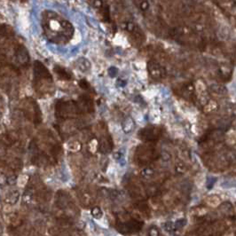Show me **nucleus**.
<instances>
[{"label":"nucleus","mask_w":236,"mask_h":236,"mask_svg":"<svg viewBox=\"0 0 236 236\" xmlns=\"http://www.w3.org/2000/svg\"><path fill=\"white\" fill-rule=\"evenodd\" d=\"M132 1L137 6V7L139 8L141 11H146L149 7V3L147 0H132Z\"/></svg>","instance_id":"obj_8"},{"label":"nucleus","mask_w":236,"mask_h":236,"mask_svg":"<svg viewBox=\"0 0 236 236\" xmlns=\"http://www.w3.org/2000/svg\"><path fill=\"white\" fill-rule=\"evenodd\" d=\"M126 28H127V30L130 32V34H131V36L133 37V38H135L137 41H140V43H142L143 38H144L143 33H142V31L138 28L137 26H135L132 23H128Z\"/></svg>","instance_id":"obj_5"},{"label":"nucleus","mask_w":236,"mask_h":236,"mask_svg":"<svg viewBox=\"0 0 236 236\" xmlns=\"http://www.w3.org/2000/svg\"><path fill=\"white\" fill-rule=\"evenodd\" d=\"M16 59L20 64L26 66L30 62V54L24 46H20L16 51Z\"/></svg>","instance_id":"obj_4"},{"label":"nucleus","mask_w":236,"mask_h":236,"mask_svg":"<svg viewBox=\"0 0 236 236\" xmlns=\"http://www.w3.org/2000/svg\"><path fill=\"white\" fill-rule=\"evenodd\" d=\"M19 197H20V194L18 191H13L12 193L9 194V195L7 196V199H6V202H9L10 204H14L17 202V201L19 200Z\"/></svg>","instance_id":"obj_7"},{"label":"nucleus","mask_w":236,"mask_h":236,"mask_svg":"<svg viewBox=\"0 0 236 236\" xmlns=\"http://www.w3.org/2000/svg\"><path fill=\"white\" fill-rule=\"evenodd\" d=\"M207 203L210 207H217V206L219 205V203H220V199L218 198V196H216V195L210 196L207 200Z\"/></svg>","instance_id":"obj_9"},{"label":"nucleus","mask_w":236,"mask_h":236,"mask_svg":"<svg viewBox=\"0 0 236 236\" xmlns=\"http://www.w3.org/2000/svg\"><path fill=\"white\" fill-rule=\"evenodd\" d=\"M34 82L35 85H38V87L51 88L54 84L51 73L42 62L38 61L34 63Z\"/></svg>","instance_id":"obj_2"},{"label":"nucleus","mask_w":236,"mask_h":236,"mask_svg":"<svg viewBox=\"0 0 236 236\" xmlns=\"http://www.w3.org/2000/svg\"><path fill=\"white\" fill-rule=\"evenodd\" d=\"M55 72L60 76L61 78L66 79V80H69L71 79V74L69 73V71H67L66 69H64L63 68L61 67H56L55 68Z\"/></svg>","instance_id":"obj_6"},{"label":"nucleus","mask_w":236,"mask_h":236,"mask_svg":"<svg viewBox=\"0 0 236 236\" xmlns=\"http://www.w3.org/2000/svg\"><path fill=\"white\" fill-rule=\"evenodd\" d=\"M147 70L150 76L154 80H162L167 75L166 69L155 60H151L147 63Z\"/></svg>","instance_id":"obj_3"},{"label":"nucleus","mask_w":236,"mask_h":236,"mask_svg":"<svg viewBox=\"0 0 236 236\" xmlns=\"http://www.w3.org/2000/svg\"><path fill=\"white\" fill-rule=\"evenodd\" d=\"M43 21L44 30L51 41L65 44L73 38L75 29L72 24L56 13L46 12Z\"/></svg>","instance_id":"obj_1"},{"label":"nucleus","mask_w":236,"mask_h":236,"mask_svg":"<svg viewBox=\"0 0 236 236\" xmlns=\"http://www.w3.org/2000/svg\"><path fill=\"white\" fill-rule=\"evenodd\" d=\"M16 180H17V177L15 175L9 176L8 178H6V183L10 186H14L16 183Z\"/></svg>","instance_id":"obj_10"}]
</instances>
